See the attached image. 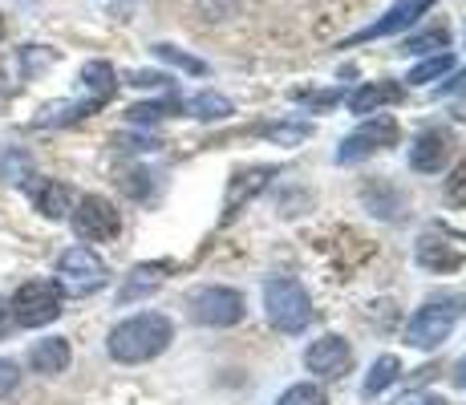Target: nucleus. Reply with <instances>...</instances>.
<instances>
[{
	"label": "nucleus",
	"instance_id": "nucleus-15",
	"mask_svg": "<svg viewBox=\"0 0 466 405\" xmlns=\"http://www.w3.org/2000/svg\"><path fill=\"white\" fill-rule=\"evenodd\" d=\"M390 102H401V86L393 81H373V86H361L353 97H349V110L353 114H373Z\"/></svg>",
	"mask_w": 466,
	"mask_h": 405
},
{
	"label": "nucleus",
	"instance_id": "nucleus-16",
	"mask_svg": "<svg viewBox=\"0 0 466 405\" xmlns=\"http://www.w3.org/2000/svg\"><path fill=\"white\" fill-rule=\"evenodd\" d=\"M272 175H276L272 167H252V170H239V175L231 178V191H228V219L239 211V203H244V199H252V195H256L259 187H264Z\"/></svg>",
	"mask_w": 466,
	"mask_h": 405
},
{
	"label": "nucleus",
	"instance_id": "nucleus-18",
	"mask_svg": "<svg viewBox=\"0 0 466 405\" xmlns=\"http://www.w3.org/2000/svg\"><path fill=\"white\" fill-rule=\"evenodd\" d=\"M158 284H163V264H142V268H134V272H130V280L118 292V300L130 304V300H138V296L155 292Z\"/></svg>",
	"mask_w": 466,
	"mask_h": 405
},
{
	"label": "nucleus",
	"instance_id": "nucleus-17",
	"mask_svg": "<svg viewBox=\"0 0 466 405\" xmlns=\"http://www.w3.org/2000/svg\"><path fill=\"white\" fill-rule=\"evenodd\" d=\"M82 81H86L89 97H97V102H110L114 89H118V74H114L110 61H89L82 69Z\"/></svg>",
	"mask_w": 466,
	"mask_h": 405
},
{
	"label": "nucleus",
	"instance_id": "nucleus-12",
	"mask_svg": "<svg viewBox=\"0 0 466 405\" xmlns=\"http://www.w3.org/2000/svg\"><path fill=\"white\" fill-rule=\"evenodd\" d=\"M29 195H33V207H37L45 219H66V215L74 211V191H69L66 183H57V178H37V183H29Z\"/></svg>",
	"mask_w": 466,
	"mask_h": 405
},
{
	"label": "nucleus",
	"instance_id": "nucleus-3",
	"mask_svg": "<svg viewBox=\"0 0 466 405\" xmlns=\"http://www.w3.org/2000/svg\"><path fill=\"white\" fill-rule=\"evenodd\" d=\"M8 304H13V320L21 324V329H41V324H53L61 317L66 292L53 280H29L16 288V296Z\"/></svg>",
	"mask_w": 466,
	"mask_h": 405
},
{
	"label": "nucleus",
	"instance_id": "nucleus-24",
	"mask_svg": "<svg viewBox=\"0 0 466 405\" xmlns=\"http://www.w3.org/2000/svg\"><path fill=\"white\" fill-rule=\"evenodd\" d=\"M446 45H451V33L434 29V33H422V37L406 41V53H430V49H446Z\"/></svg>",
	"mask_w": 466,
	"mask_h": 405
},
{
	"label": "nucleus",
	"instance_id": "nucleus-11",
	"mask_svg": "<svg viewBox=\"0 0 466 405\" xmlns=\"http://www.w3.org/2000/svg\"><path fill=\"white\" fill-rule=\"evenodd\" d=\"M434 5V0H398V5L390 8V13L381 16V21H373L370 29H361L357 37H349V45H361V41H378V37H393V33H401L406 25H414L418 16L426 13V8Z\"/></svg>",
	"mask_w": 466,
	"mask_h": 405
},
{
	"label": "nucleus",
	"instance_id": "nucleus-28",
	"mask_svg": "<svg viewBox=\"0 0 466 405\" xmlns=\"http://www.w3.org/2000/svg\"><path fill=\"white\" fill-rule=\"evenodd\" d=\"M167 74H130V86H142V89H158V86H167Z\"/></svg>",
	"mask_w": 466,
	"mask_h": 405
},
{
	"label": "nucleus",
	"instance_id": "nucleus-22",
	"mask_svg": "<svg viewBox=\"0 0 466 405\" xmlns=\"http://www.w3.org/2000/svg\"><path fill=\"white\" fill-rule=\"evenodd\" d=\"M276 405H329V398H325V390H320V385L300 381V385H289V390L276 398Z\"/></svg>",
	"mask_w": 466,
	"mask_h": 405
},
{
	"label": "nucleus",
	"instance_id": "nucleus-4",
	"mask_svg": "<svg viewBox=\"0 0 466 405\" xmlns=\"http://www.w3.org/2000/svg\"><path fill=\"white\" fill-rule=\"evenodd\" d=\"M69 219H74L77 239H86V243H110V239H118V231H122L118 207L106 199V195H82L77 207L69 211Z\"/></svg>",
	"mask_w": 466,
	"mask_h": 405
},
{
	"label": "nucleus",
	"instance_id": "nucleus-6",
	"mask_svg": "<svg viewBox=\"0 0 466 405\" xmlns=\"http://www.w3.org/2000/svg\"><path fill=\"white\" fill-rule=\"evenodd\" d=\"M418 264L430 272H459L466 264V236L454 228H426L414 248Z\"/></svg>",
	"mask_w": 466,
	"mask_h": 405
},
{
	"label": "nucleus",
	"instance_id": "nucleus-23",
	"mask_svg": "<svg viewBox=\"0 0 466 405\" xmlns=\"http://www.w3.org/2000/svg\"><path fill=\"white\" fill-rule=\"evenodd\" d=\"M155 53H158L163 61H170V66L187 69V74H208V66H203L199 57H187V53H178L175 45H155Z\"/></svg>",
	"mask_w": 466,
	"mask_h": 405
},
{
	"label": "nucleus",
	"instance_id": "nucleus-33",
	"mask_svg": "<svg viewBox=\"0 0 466 405\" xmlns=\"http://www.w3.org/2000/svg\"><path fill=\"white\" fill-rule=\"evenodd\" d=\"M462 309H466V300H462Z\"/></svg>",
	"mask_w": 466,
	"mask_h": 405
},
{
	"label": "nucleus",
	"instance_id": "nucleus-25",
	"mask_svg": "<svg viewBox=\"0 0 466 405\" xmlns=\"http://www.w3.org/2000/svg\"><path fill=\"white\" fill-rule=\"evenodd\" d=\"M446 195H451L454 203H466V158L451 170V178H446Z\"/></svg>",
	"mask_w": 466,
	"mask_h": 405
},
{
	"label": "nucleus",
	"instance_id": "nucleus-8",
	"mask_svg": "<svg viewBox=\"0 0 466 405\" xmlns=\"http://www.w3.org/2000/svg\"><path fill=\"white\" fill-rule=\"evenodd\" d=\"M191 317L208 329H231L244 320V296L231 288H203L191 300Z\"/></svg>",
	"mask_w": 466,
	"mask_h": 405
},
{
	"label": "nucleus",
	"instance_id": "nucleus-14",
	"mask_svg": "<svg viewBox=\"0 0 466 405\" xmlns=\"http://www.w3.org/2000/svg\"><path fill=\"white\" fill-rule=\"evenodd\" d=\"M69 340L66 337H49V340H37L33 345V353H29V365H33V373H41V377H57V373H66L69 369Z\"/></svg>",
	"mask_w": 466,
	"mask_h": 405
},
{
	"label": "nucleus",
	"instance_id": "nucleus-32",
	"mask_svg": "<svg viewBox=\"0 0 466 405\" xmlns=\"http://www.w3.org/2000/svg\"><path fill=\"white\" fill-rule=\"evenodd\" d=\"M0 41H5V16H0Z\"/></svg>",
	"mask_w": 466,
	"mask_h": 405
},
{
	"label": "nucleus",
	"instance_id": "nucleus-20",
	"mask_svg": "<svg viewBox=\"0 0 466 405\" xmlns=\"http://www.w3.org/2000/svg\"><path fill=\"white\" fill-rule=\"evenodd\" d=\"M183 110H191L195 118L211 122V118H228L231 102H228V97H219V94H199V97H191V102H183Z\"/></svg>",
	"mask_w": 466,
	"mask_h": 405
},
{
	"label": "nucleus",
	"instance_id": "nucleus-30",
	"mask_svg": "<svg viewBox=\"0 0 466 405\" xmlns=\"http://www.w3.org/2000/svg\"><path fill=\"white\" fill-rule=\"evenodd\" d=\"M454 381H459V390H466V357L459 361V369H454Z\"/></svg>",
	"mask_w": 466,
	"mask_h": 405
},
{
	"label": "nucleus",
	"instance_id": "nucleus-27",
	"mask_svg": "<svg viewBox=\"0 0 466 405\" xmlns=\"http://www.w3.org/2000/svg\"><path fill=\"white\" fill-rule=\"evenodd\" d=\"M268 138H280V142H300L304 134H309V126H272V130H264Z\"/></svg>",
	"mask_w": 466,
	"mask_h": 405
},
{
	"label": "nucleus",
	"instance_id": "nucleus-7",
	"mask_svg": "<svg viewBox=\"0 0 466 405\" xmlns=\"http://www.w3.org/2000/svg\"><path fill=\"white\" fill-rule=\"evenodd\" d=\"M454 320H459V309H454V304H426V309H418L406 324L410 349H422V353L438 349L454 332Z\"/></svg>",
	"mask_w": 466,
	"mask_h": 405
},
{
	"label": "nucleus",
	"instance_id": "nucleus-26",
	"mask_svg": "<svg viewBox=\"0 0 466 405\" xmlns=\"http://www.w3.org/2000/svg\"><path fill=\"white\" fill-rule=\"evenodd\" d=\"M16 381H21V369L13 361H0V398H8L16 390Z\"/></svg>",
	"mask_w": 466,
	"mask_h": 405
},
{
	"label": "nucleus",
	"instance_id": "nucleus-19",
	"mask_svg": "<svg viewBox=\"0 0 466 405\" xmlns=\"http://www.w3.org/2000/svg\"><path fill=\"white\" fill-rule=\"evenodd\" d=\"M398 373H401V361L398 357H378L370 369V377H365V385H361V393L365 398H378V393H385L393 381H398Z\"/></svg>",
	"mask_w": 466,
	"mask_h": 405
},
{
	"label": "nucleus",
	"instance_id": "nucleus-1",
	"mask_svg": "<svg viewBox=\"0 0 466 405\" xmlns=\"http://www.w3.org/2000/svg\"><path fill=\"white\" fill-rule=\"evenodd\" d=\"M170 340H175V324L163 312H138V317L114 324L110 337H106V349H110V357L118 365H142L155 361L158 353H167Z\"/></svg>",
	"mask_w": 466,
	"mask_h": 405
},
{
	"label": "nucleus",
	"instance_id": "nucleus-29",
	"mask_svg": "<svg viewBox=\"0 0 466 405\" xmlns=\"http://www.w3.org/2000/svg\"><path fill=\"white\" fill-rule=\"evenodd\" d=\"M13 304H8V300H0V340H5L8 337V332H13Z\"/></svg>",
	"mask_w": 466,
	"mask_h": 405
},
{
	"label": "nucleus",
	"instance_id": "nucleus-10",
	"mask_svg": "<svg viewBox=\"0 0 466 405\" xmlns=\"http://www.w3.org/2000/svg\"><path fill=\"white\" fill-rule=\"evenodd\" d=\"M304 369L325 377V381H337V377H345L349 369H353V349H349L345 337L325 332V337H317L309 349H304Z\"/></svg>",
	"mask_w": 466,
	"mask_h": 405
},
{
	"label": "nucleus",
	"instance_id": "nucleus-9",
	"mask_svg": "<svg viewBox=\"0 0 466 405\" xmlns=\"http://www.w3.org/2000/svg\"><path fill=\"white\" fill-rule=\"evenodd\" d=\"M398 122L393 118H370L365 126H357L353 134H349L345 142H340V150H337V162H361V158H370V155H378V150L385 147H393L398 142Z\"/></svg>",
	"mask_w": 466,
	"mask_h": 405
},
{
	"label": "nucleus",
	"instance_id": "nucleus-5",
	"mask_svg": "<svg viewBox=\"0 0 466 405\" xmlns=\"http://www.w3.org/2000/svg\"><path fill=\"white\" fill-rule=\"evenodd\" d=\"M106 276L110 272H106L102 256L89 248H69V251H61V259H57V288L69 296L97 292V288L106 284Z\"/></svg>",
	"mask_w": 466,
	"mask_h": 405
},
{
	"label": "nucleus",
	"instance_id": "nucleus-13",
	"mask_svg": "<svg viewBox=\"0 0 466 405\" xmlns=\"http://www.w3.org/2000/svg\"><path fill=\"white\" fill-rule=\"evenodd\" d=\"M446 155H451V134L446 130H422L414 138V147H410V167L414 170H442Z\"/></svg>",
	"mask_w": 466,
	"mask_h": 405
},
{
	"label": "nucleus",
	"instance_id": "nucleus-2",
	"mask_svg": "<svg viewBox=\"0 0 466 405\" xmlns=\"http://www.w3.org/2000/svg\"><path fill=\"white\" fill-rule=\"evenodd\" d=\"M264 312L272 320V329L289 332V337L312 324V300L292 276H276V280L264 284Z\"/></svg>",
	"mask_w": 466,
	"mask_h": 405
},
{
	"label": "nucleus",
	"instance_id": "nucleus-31",
	"mask_svg": "<svg viewBox=\"0 0 466 405\" xmlns=\"http://www.w3.org/2000/svg\"><path fill=\"white\" fill-rule=\"evenodd\" d=\"M406 405H442V401H434V398H426V401H406Z\"/></svg>",
	"mask_w": 466,
	"mask_h": 405
},
{
	"label": "nucleus",
	"instance_id": "nucleus-21",
	"mask_svg": "<svg viewBox=\"0 0 466 405\" xmlns=\"http://www.w3.org/2000/svg\"><path fill=\"white\" fill-rule=\"evenodd\" d=\"M454 69V57L451 53H438V57H430L426 66H418V69H410V86H430V81H438V77H446Z\"/></svg>",
	"mask_w": 466,
	"mask_h": 405
}]
</instances>
